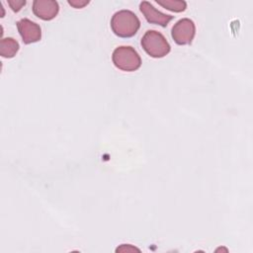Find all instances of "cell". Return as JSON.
Wrapping results in <instances>:
<instances>
[{"label":"cell","mask_w":253,"mask_h":253,"mask_svg":"<svg viewBox=\"0 0 253 253\" xmlns=\"http://www.w3.org/2000/svg\"><path fill=\"white\" fill-rule=\"evenodd\" d=\"M112 61L117 68L126 72L135 71L141 66L140 55L129 45L116 47L112 54Z\"/></svg>","instance_id":"3957f363"},{"label":"cell","mask_w":253,"mask_h":253,"mask_svg":"<svg viewBox=\"0 0 253 253\" xmlns=\"http://www.w3.org/2000/svg\"><path fill=\"white\" fill-rule=\"evenodd\" d=\"M196 35L195 23L189 18H183L177 21L171 30L173 41L179 45L190 44Z\"/></svg>","instance_id":"277c9868"},{"label":"cell","mask_w":253,"mask_h":253,"mask_svg":"<svg viewBox=\"0 0 253 253\" xmlns=\"http://www.w3.org/2000/svg\"><path fill=\"white\" fill-rule=\"evenodd\" d=\"M139 10L148 23L159 25L161 27H166L169 22L174 18V16L167 15L158 11L156 8L153 7V5H151L147 1L140 2Z\"/></svg>","instance_id":"52a82bcc"},{"label":"cell","mask_w":253,"mask_h":253,"mask_svg":"<svg viewBox=\"0 0 253 253\" xmlns=\"http://www.w3.org/2000/svg\"><path fill=\"white\" fill-rule=\"evenodd\" d=\"M68 4L74 7L75 9H81L84 6L89 4V1L86 0H68Z\"/></svg>","instance_id":"8fae6325"},{"label":"cell","mask_w":253,"mask_h":253,"mask_svg":"<svg viewBox=\"0 0 253 253\" xmlns=\"http://www.w3.org/2000/svg\"><path fill=\"white\" fill-rule=\"evenodd\" d=\"M19 48V42L13 38H3L0 42V55L2 57H14L17 54Z\"/></svg>","instance_id":"ba28073f"},{"label":"cell","mask_w":253,"mask_h":253,"mask_svg":"<svg viewBox=\"0 0 253 253\" xmlns=\"http://www.w3.org/2000/svg\"><path fill=\"white\" fill-rule=\"evenodd\" d=\"M32 9L38 18L43 21H50L57 16L59 5L53 0H35Z\"/></svg>","instance_id":"8992f818"},{"label":"cell","mask_w":253,"mask_h":253,"mask_svg":"<svg viewBox=\"0 0 253 253\" xmlns=\"http://www.w3.org/2000/svg\"><path fill=\"white\" fill-rule=\"evenodd\" d=\"M8 5L11 7V9L14 12H19L22 9V7L26 5V1L25 0L24 1H16V0L11 1V0H9Z\"/></svg>","instance_id":"30bf717a"},{"label":"cell","mask_w":253,"mask_h":253,"mask_svg":"<svg viewBox=\"0 0 253 253\" xmlns=\"http://www.w3.org/2000/svg\"><path fill=\"white\" fill-rule=\"evenodd\" d=\"M140 44L144 51L153 58L164 57L171 50L166 38L155 30L146 31L140 40Z\"/></svg>","instance_id":"7a4b0ae2"},{"label":"cell","mask_w":253,"mask_h":253,"mask_svg":"<svg viewBox=\"0 0 253 253\" xmlns=\"http://www.w3.org/2000/svg\"><path fill=\"white\" fill-rule=\"evenodd\" d=\"M17 29L22 38V41L26 44L37 42L42 39V29L40 25L24 18L17 22Z\"/></svg>","instance_id":"5b68a950"},{"label":"cell","mask_w":253,"mask_h":253,"mask_svg":"<svg viewBox=\"0 0 253 253\" xmlns=\"http://www.w3.org/2000/svg\"><path fill=\"white\" fill-rule=\"evenodd\" d=\"M156 3L160 6H162L163 8L172 11V12H183L186 10L187 8V3L183 0L177 1V0H164V1H159L156 0Z\"/></svg>","instance_id":"9c48e42d"},{"label":"cell","mask_w":253,"mask_h":253,"mask_svg":"<svg viewBox=\"0 0 253 253\" xmlns=\"http://www.w3.org/2000/svg\"><path fill=\"white\" fill-rule=\"evenodd\" d=\"M116 251L117 252H129V251H140L138 248H136V247H133V246H131L130 244H122L120 247H118L117 249H116Z\"/></svg>","instance_id":"7c38bea8"},{"label":"cell","mask_w":253,"mask_h":253,"mask_svg":"<svg viewBox=\"0 0 253 253\" xmlns=\"http://www.w3.org/2000/svg\"><path fill=\"white\" fill-rule=\"evenodd\" d=\"M140 28L138 17L130 10H120L111 19V29L120 38H131Z\"/></svg>","instance_id":"6da1fadb"}]
</instances>
